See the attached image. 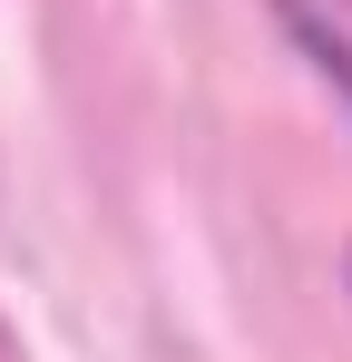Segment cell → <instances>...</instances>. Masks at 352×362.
Listing matches in <instances>:
<instances>
[{"mask_svg": "<svg viewBox=\"0 0 352 362\" xmlns=\"http://www.w3.org/2000/svg\"><path fill=\"white\" fill-rule=\"evenodd\" d=\"M274 10H284L293 40H303V49H313V59L352 88V0H274Z\"/></svg>", "mask_w": 352, "mask_h": 362, "instance_id": "6da1fadb", "label": "cell"}, {"mask_svg": "<svg viewBox=\"0 0 352 362\" xmlns=\"http://www.w3.org/2000/svg\"><path fill=\"white\" fill-rule=\"evenodd\" d=\"M0 362H20V343H10V333H0Z\"/></svg>", "mask_w": 352, "mask_h": 362, "instance_id": "7a4b0ae2", "label": "cell"}]
</instances>
